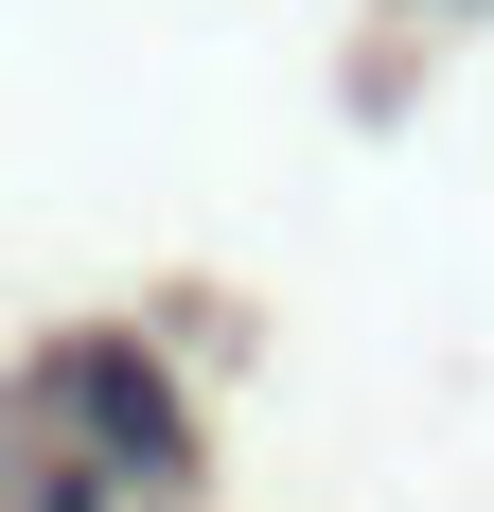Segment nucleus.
I'll list each match as a JSON object with an SVG mask.
<instances>
[{
	"label": "nucleus",
	"instance_id": "nucleus-2",
	"mask_svg": "<svg viewBox=\"0 0 494 512\" xmlns=\"http://www.w3.org/2000/svg\"><path fill=\"white\" fill-rule=\"evenodd\" d=\"M0 512H124V495H106V477L71 460V442H36V477H18V495H0Z\"/></svg>",
	"mask_w": 494,
	"mask_h": 512
},
{
	"label": "nucleus",
	"instance_id": "nucleus-1",
	"mask_svg": "<svg viewBox=\"0 0 494 512\" xmlns=\"http://www.w3.org/2000/svg\"><path fill=\"white\" fill-rule=\"evenodd\" d=\"M53 424H71V460H89L124 512H177V495L212 477L195 389H177V371H159V336H124V318H89V336L53 354Z\"/></svg>",
	"mask_w": 494,
	"mask_h": 512
}]
</instances>
